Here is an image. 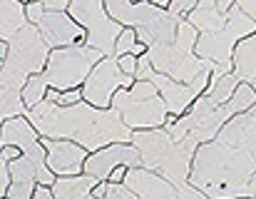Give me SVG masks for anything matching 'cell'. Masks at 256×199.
I'll use <instances>...</instances> for the list:
<instances>
[{
  "instance_id": "cell-14",
  "label": "cell",
  "mask_w": 256,
  "mask_h": 199,
  "mask_svg": "<svg viewBox=\"0 0 256 199\" xmlns=\"http://www.w3.org/2000/svg\"><path fill=\"white\" fill-rule=\"evenodd\" d=\"M35 25H38V30L42 32V38H45V42L50 45V50L87 45V30L70 12L45 10V12L38 18Z\"/></svg>"
},
{
  "instance_id": "cell-24",
  "label": "cell",
  "mask_w": 256,
  "mask_h": 199,
  "mask_svg": "<svg viewBox=\"0 0 256 199\" xmlns=\"http://www.w3.org/2000/svg\"><path fill=\"white\" fill-rule=\"evenodd\" d=\"M50 102H55V104H60V107H72V104H78V102H82L85 95H82V88L80 90H68V92H58V90H48V98Z\"/></svg>"
},
{
  "instance_id": "cell-13",
  "label": "cell",
  "mask_w": 256,
  "mask_h": 199,
  "mask_svg": "<svg viewBox=\"0 0 256 199\" xmlns=\"http://www.w3.org/2000/svg\"><path fill=\"white\" fill-rule=\"evenodd\" d=\"M124 187L132 190L137 199H209L204 192H199L192 184H174L167 177L147 170L134 167L124 177Z\"/></svg>"
},
{
  "instance_id": "cell-39",
  "label": "cell",
  "mask_w": 256,
  "mask_h": 199,
  "mask_svg": "<svg viewBox=\"0 0 256 199\" xmlns=\"http://www.w3.org/2000/svg\"><path fill=\"white\" fill-rule=\"evenodd\" d=\"M2 199H8V197H2Z\"/></svg>"
},
{
  "instance_id": "cell-11",
  "label": "cell",
  "mask_w": 256,
  "mask_h": 199,
  "mask_svg": "<svg viewBox=\"0 0 256 199\" xmlns=\"http://www.w3.org/2000/svg\"><path fill=\"white\" fill-rule=\"evenodd\" d=\"M68 12L87 30V45L97 48L107 58H114V42L122 35L124 25H120L110 12L104 0H72Z\"/></svg>"
},
{
  "instance_id": "cell-21",
  "label": "cell",
  "mask_w": 256,
  "mask_h": 199,
  "mask_svg": "<svg viewBox=\"0 0 256 199\" xmlns=\"http://www.w3.org/2000/svg\"><path fill=\"white\" fill-rule=\"evenodd\" d=\"M48 90H50V85H48V80H45L42 72L28 78V82H25V88H22V100H25V104H28V112H30L32 107H38L42 100L48 98Z\"/></svg>"
},
{
  "instance_id": "cell-2",
  "label": "cell",
  "mask_w": 256,
  "mask_h": 199,
  "mask_svg": "<svg viewBox=\"0 0 256 199\" xmlns=\"http://www.w3.org/2000/svg\"><path fill=\"white\" fill-rule=\"evenodd\" d=\"M28 120L40 132V137L72 140L82 144L90 154L107 144L132 140V130L122 122L114 107L100 110L85 100L72 107H60L50 100H42L38 107L28 112Z\"/></svg>"
},
{
  "instance_id": "cell-5",
  "label": "cell",
  "mask_w": 256,
  "mask_h": 199,
  "mask_svg": "<svg viewBox=\"0 0 256 199\" xmlns=\"http://www.w3.org/2000/svg\"><path fill=\"white\" fill-rule=\"evenodd\" d=\"M196 40H199V30L184 18L179 22L176 38L164 45H152L147 50V58L157 72L167 75L176 82H192L202 72L214 68L209 60H202L196 55Z\"/></svg>"
},
{
  "instance_id": "cell-4",
  "label": "cell",
  "mask_w": 256,
  "mask_h": 199,
  "mask_svg": "<svg viewBox=\"0 0 256 199\" xmlns=\"http://www.w3.org/2000/svg\"><path fill=\"white\" fill-rule=\"evenodd\" d=\"M140 154L142 167L167 177L174 184H189V172L199 144L194 140H174L167 127L157 130H137L130 140Z\"/></svg>"
},
{
  "instance_id": "cell-19",
  "label": "cell",
  "mask_w": 256,
  "mask_h": 199,
  "mask_svg": "<svg viewBox=\"0 0 256 199\" xmlns=\"http://www.w3.org/2000/svg\"><path fill=\"white\" fill-rule=\"evenodd\" d=\"M28 5L20 0H0V38L12 40L28 25Z\"/></svg>"
},
{
  "instance_id": "cell-1",
  "label": "cell",
  "mask_w": 256,
  "mask_h": 199,
  "mask_svg": "<svg viewBox=\"0 0 256 199\" xmlns=\"http://www.w3.org/2000/svg\"><path fill=\"white\" fill-rule=\"evenodd\" d=\"M189 184L209 199H252L256 194V112L234 114L216 140L199 144Z\"/></svg>"
},
{
  "instance_id": "cell-22",
  "label": "cell",
  "mask_w": 256,
  "mask_h": 199,
  "mask_svg": "<svg viewBox=\"0 0 256 199\" xmlns=\"http://www.w3.org/2000/svg\"><path fill=\"white\" fill-rule=\"evenodd\" d=\"M256 107V90L246 82H239V88L234 90V95L229 100V112L232 114H242Z\"/></svg>"
},
{
  "instance_id": "cell-6",
  "label": "cell",
  "mask_w": 256,
  "mask_h": 199,
  "mask_svg": "<svg viewBox=\"0 0 256 199\" xmlns=\"http://www.w3.org/2000/svg\"><path fill=\"white\" fill-rule=\"evenodd\" d=\"M107 12L124 28H134L140 40L152 45H164L176 38L179 22L184 18L172 15L167 8H160L150 0L132 2V0H104Z\"/></svg>"
},
{
  "instance_id": "cell-25",
  "label": "cell",
  "mask_w": 256,
  "mask_h": 199,
  "mask_svg": "<svg viewBox=\"0 0 256 199\" xmlns=\"http://www.w3.org/2000/svg\"><path fill=\"white\" fill-rule=\"evenodd\" d=\"M12 184V170H10V160L0 157V197H8V190Z\"/></svg>"
},
{
  "instance_id": "cell-28",
  "label": "cell",
  "mask_w": 256,
  "mask_h": 199,
  "mask_svg": "<svg viewBox=\"0 0 256 199\" xmlns=\"http://www.w3.org/2000/svg\"><path fill=\"white\" fill-rule=\"evenodd\" d=\"M87 199H92V197H87ZM104 199H137V194L132 190H127L124 184H112Z\"/></svg>"
},
{
  "instance_id": "cell-29",
  "label": "cell",
  "mask_w": 256,
  "mask_h": 199,
  "mask_svg": "<svg viewBox=\"0 0 256 199\" xmlns=\"http://www.w3.org/2000/svg\"><path fill=\"white\" fill-rule=\"evenodd\" d=\"M45 12V2L42 0H35V2H28V20L35 25L38 22V18Z\"/></svg>"
},
{
  "instance_id": "cell-20",
  "label": "cell",
  "mask_w": 256,
  "mask_h": 199,
  "mask_svg": "<svg viewBox=\"0 0 256 199\" xmlns=\"http://www.w3.org/2000/svg\"><path fill=\"white\" fill-rule=\"evenodd\" d=\"M100 180L90 177V174H78V177H58V182L52 184L55 199H87L92 187Z\"/></svg>"
},
{
  "instance_id": "cell-31",
  "label": "cell",
  "mask_w": 256,
  "mask_h": 199,
  "mask_svg": "<svg viewBox=\"0 0 256 199\" xmlns=\"http://www.w3.org/2000/svg\"><path fill=\"white\" fill-rule=\"evenodd\" d=\"M110 187H112V182H107V180H100V182L92 187L90 197H92V199H104V197H107V192H110Z\"/></svg>"
},
{
  "instance_id": "cell-35",
  "label": "cell",
  "mask_w": 256,
  "mask_h": 199,
  "mask_svg": "<svg viewBox=\"0 0 256 199\" xmlns=\"http://www.w3.org/2000/svg\"><path fill=\"white\" fill-rule=\"evenodd\" d=\"M20 2H25V5H28V2H35V0H20Z\"/></svg>"
},
{
  "instance_id": "cell-7",
  "label": "cell",
  "mask_w": 256,
  "mask_h": 199,
  "mask_svg": "<svg viewBox=\"0 0 256 199\" xmlns=\"http://www.w3.org/2000/svg\"><path fill=\"white\" fill-rule=\"evenodd\" d=\"M112 107L120 112L122 122L132 132L157 130V127H164L170 120L164 98L160 95V90L150 80H137L132 88L120 90L112 100Z\"/></svg>"
},
{
  "instance_id": "cell-16",
  "label": "cell",
  "mask_w": 256,
  "mask_h": 199,
  "mask_svg": "<svg viewBox=\"0 0 256 199\" xmlns=\"http://www.w3.org/2000/svg\"><path fill=\"white\" fill-rule=\"evenodd\" d=\"M42 144L48 150V167L58 177L85 174V162L90 152L82 144H78L72 140H50V137H42Z\"/></svg>"
},
{
  "instance_id": "cell-18",
  "label": "cell",
  "mask_w": 256,
  "mask_h": 199,
  "mask_svg": "<svg viewBox=\"0 0 256 199\" xmlns=\"http://www.w3.org/2000/svg\"><path fill=\"white\" fill-rule=\"evenodd\" d=\"M234 75L256 90V32L244 38L234 50Z\"/></svg>"
},
{
  "instance_id": "cell-36",
  "label": "cell",
  "mask_w": 256,
  "mask_h": 199,
  "mask_svg": "<svg viewBox=\"0 0 256 199\" xmlns=\"http://www.w3.org/2000/svg\"><path fill=\"white\" fill-rule=\"evenodd\" d=\"M132 2H142V0H132Z\"/></svg>"
},
{
  "instance_id": "cell-37",
  "label": "cell",
  "mask_w": 256,
  "mask_h": 199,
  "mask_svg": "<svg viewBox=\"0 0 256 199\" xmlns=\"http://www.w3.org/2000/svg\"><path fill=\"white\" fill-rule=\"evenodd\" d=\"M252 199H256V194H254V197H252Z\"/></svg>"
},
{
  "instance_id": "cell-9",
  "label": "cell",
  "mask_w": 256,
  "mask_h": 199,
  "mask_svg": "<svg viewBox=\"0 0 256 199\" xmlns=\"http://www.w3.org/2000/svg\"><path fill=\"white\" fill-rule=\"evenodd\" d=\"M102 58H107V55L90 45L58 48L50 52V60H48V68L42 75H45L50 90H58V92L80 90Z\"/></svg>"
},
{
  "instance_id": "cell-15",
  "label": "cell",
  "mask_w": 256,
  "mask_h": 199,
  "mask_svg": "<svg viewBox=\"0 0 256 199\" xmlns=\"http://www.w3.org/2000/svg\"><path fill=\"white\" fill-rule=\"evenodd\" d=\"M117 167H130V170L142 167V154L132 142H114L92 152L85 162V174L94 180H110V174Z\"/></svg>"
},
{
  "instance_id": "cell-23",
  "label": "cell",
  "mask_w": 256,
  "mask_h": 199,
  "mask_svg": "<svg viewBox=\"0 0 256 199\" xmlns=\"http://www.w3.org/2000/svg\"><path fill=\"white\" fill-rule=\"evenodd\" d=\"M140 42V35H137V30L134 28H124L122 30V35L117 38V42H114V58H120V55H130L132 50H134V45Z\"/></svg>"
},
{
  "instance_id": "cell-27",
  "label": "cell",
  "mask_w": 256,
  "mask_h": 199,
  "mask_svg": "<svg viewBox=\"0 0 256 199\" xmlns=\"http://www.w3.org/2000/svg\"><path fill=\"white\" fill-rule=\"evenodd\" d=\"M117 62H120V68H122L124 75L137 78V68H140V58H137V55H132V52H130V55H120Z\"/></svg>"
},
{
  "instance_id": "cell-3",
  "label": "cell",
  "mask_w": 256,
  "mask_h": 199,
  "mask_svg": "<svg viewBox=\"0 0 256 199\" xmlns=\"http://www.w3.org/2000/svg\"><path fill=\"white\" fill-rule=\"evenodd\" d=\"M236 88H239V78L234 72L214 75L206 92L189 107V112L182 117L170 114L164 127L174 134V140H194L196 144L216 140L224 124L234 117L229 112V100Z\"/></svg>"
},
{
  "instance_id": "cell-32",
  "label": "cell",
  "mask_w": 256,
  "mask_h": 199,
  "mask_svg": "<svg viewBox=\"0 0 256 199\" xmlns=\"http://www.w3.org/2000/svg\"><path fill=\"white\" fill-rule=\"evenodd\" d=\"M45 2V10H55V12H68L70 2L72 0H42Z\"/></svg>"
},
{
  "instance_id": "cell-10",
  "label": "cell",
  "mask_w": 256,
  "mask_h": 199,
  "mask_svg": "<svg viewBox=\"0 0 256 199\" xmlns=\"http://www.w3.org/2000/svg\"><path fill=\"white\" fill-rule=\"evenodd\" d=\"M212 78H214V68L206 70V72H202L192 82H176V80H172L167 75L157 72L152 68V62H150L147 55L140 58V68H137V80H150L160 90V95L164 98V104H167V112H170L172 117L186 114L189 107L206 92V88L212 85Z\"/></svg>"
},
{
  "instance_id": "cell-17",
  "label": "cell",
  "mask_w": 256,
  "mask_h": 199,
  "mask_svg": "<svg viewBox=\"0 0 256 199\" xmlns=\"http://www.w3.org/2000/svg\"><path fill=\"white\" fill-rule=\"evenodd\" d=\"M0 144H15L20 147L22 152H30L35 147L42 144V137L40 132L32 127V122L28 117H12V120H5L2 122V130H0Z\"/></svg>"
},
{
  "instance_id": "cell-30",
  "label": "cell",
  "mask_w": 256,
  "mask_h": 199,
  "mask_svg": "<svg viewBox=\"0 0 256 199\" xmlns=\"http://www.w3.org/2000/svg\"><path fill=\"white\" fill-rule=\"evenodd\" d=\"M25 152L20 150V147H15V144H5L2 150H0V157L2 160H10V162H15V160H20Z\"/></svg>"
},
{
  "instance_id": "cell-33",
  "label": "cell",
  "mask_w": 256,
  "mask_h": 199,
  "mask_svg": "<svg viewBox=\"0 0 256 199\" xmlns=\"http://www.w3.org/2000/svg\"><path fill=\"white\" fill-rule=\"evenodd\" d=\"M32 199H55V192L48 184H38L35 192H32Z\"/></svg>"
},
{
  "instance_id": "cell-8",
  "label": "cell",
  "mask_w": 256,
  "mask_h": 199,
  "mask_svg": "<svg viewBox=\"0 0 256 199\" xmlns=\"http://www.w3.org/2000/svg\"><path fill=\"white\" fill-rule=\"evenodd\" d=\"M254 32H256V22L234 2V8L229 10V20H226V25L222 30L199 35L196 55L202 60H209L214 68L234 72V50H236V45L244 38H249Z\"/></svg>"
},
{
  "instance_id": "cell-12",
  "label": "cell",
  "mask_w": 256,
  "mask_h": 199,
  "mask_svg": "<svg viewBox=\"0 0 256 199\" xmlns=\"http://www.w3.org/2000/svg\"><path fill=\"white\" fill-rule=\"evenodd\" d=\"M137 82V78H130L122 72L117 58H102L94 70L90 72V78L82 85V95L85 102L100 107V110H110L112 107V100L120 90H127Z\"/></svg>"
},
{
  "instance_id": "cell-34",
  "label": "cell",
  "mask_w": 256,
  "mask_h": 199,
  "mask_svg": "<svg viewBox=\"0 0 256 199\" xmlns=\"http://www.w3.org/2000/svg\"><path fill=\"white\" fill-rule=\"evenodd\" d=\"M127 172H130V167H117V170L110 174V180H107V182H112V184H124Z\"/></svg>"
},
{
  "instance_id": "cell-26",
  "label": "cell",
  "mask_w": 256,
  "mask_h": 199,
  "mask_svg": "<svg viewBox=\"0 0 256 199\" xmlns=\"http://www.w3.org/2000/svg\"><path fill=\"white\" fill-rule=\"evenodd\" d=\"M199 0H172L170 2V12L176 15V18H186L194 8H196Z\"/></svg>"
},
{
  "instance_id": "cell-38",
  "label": "cell",
  "mask_w": 256,
  "mask_h": 199,
  "mask_svg": "<svg viewBox=\"0 0 256 199\" xmlns=\"http://www.w3.org/2000/svg\"><path fill=\"white\" fill-rule=\"evenodd\" d=\"M254 112H256V107H254Z\"/></svg>"
}]
</instances>
